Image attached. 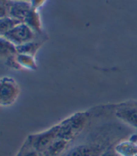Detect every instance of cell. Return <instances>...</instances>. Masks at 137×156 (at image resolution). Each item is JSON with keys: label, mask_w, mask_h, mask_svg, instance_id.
I'll use <instances>...</instances> for the list:
<instances>
[{"label": "cell", "mask_w": 137, "mask_h": 156, "mask_svg": "<svg viewBox=\"0 0 137 156\" xmlns=\"http://www.w3.org/2000/svg\"><path fill=\"white\" fill-rule=\"evenodd\" d=\"M87 122V114L80 112L66 119L59 124L58 138L70 141L85 126Z\"/></svg>", "instance_id": "1"}, {"label": "cell", "mask_w": 137, "mask_h": 156, "mask_svg": "<svg viewBox=\"0 0 137 156\" xmlns=\"http://www.w3.org/2000/svg\"><path fill=\"white\" fill-rule=\"evenodd\" d=\"M1 37L6 39L16 46L25 45L29 42L34 41L36 38V33L26 23H20L16 28L5 34Z\"/></svg>", "instance_id": "2"}, {"label": "cell", "mask_w": 137, "mask_h": 156, "mask_svg": "<svg viewBox=\"0 0 137 156\" xmlns=\"http://www.w3.org/2000/svg\"><path fill=\"white\" fill-rule=\"evenodd\" d=\"M59 124L52 126L47 130L37 134H33L27 137V141L39 152L43 153L55 140L58 138Z\"/></svg>", "instance_id": "3"}, {"label": "cell", "mask_w": 137, "mask_h": 156, "mask_svg": "<svg viewBox=\"0 0 137 156\" xmlns=\"http://www.w3.org/2000/svg\"><path fill=\"white\" fill-rule=\"evenodd\" d=\"M0 102L2 106H11L19 95V87L11 77H3L0 85Z\"/></svg>", "instance_id": "4"}, {"label": "cell", "mask_w": 137, "mask_h": 156, "mask_svg": "<svg viewBox=\"0 0 137 156\" xmlns=\"http://www.w3.org/2000/svg\"><path fill=\"white\" fill-rule=\"evenodd\" d=\"M116 117L133 128L137 129V102H126L116 109Z\"/></svg>", "instance_id": "5"}, {"label": "cell", "mask_w": 137, "mask_h": 156, "mask_svg": "<svg viewBox=\"0 0 137 156\" xmlns=\"http://www.w3.org/2000/svg\"><path fill=\"white\" fill-rule=\"evenodd\" d=\"M33 9V8L32 7L30 2L11 0L9 16L24 23L25 20L29 16Z\"/></svg>", "instance_id": "6"}, {"label": "cell", "mask_w": 137, "mask_h": 156, "mask_svg": "<svg viewBox=\"0 0 137 156\" xmlns=\"http://www.w3.org/2000/svg\"><path fill=\"white\" fill-rule=\"evenodd\" d=\"M104 151L103 147L98 144H82L69 149L62 156H100Z\"/></svg>", "instance_id": "7"}, {"label": "cell", "mask_w": 137, "mask_h": 156, "mask_svg": "<svg viewBox=\"0 0 137 156\" xmlns=\"http://www.w3.org/2000/svg\"><path fill=\"white\" fill-rule=\"evenodd\" d=\"M68 141L58 138L42 154L44 156H62L68 147Z\"/></svg>", "instance_id": "8"}, {"label": "cell", "mask_w": 137, "mask_h": 156, "mask_svg": "<svg viewBox=\"0 0 137 156\" xmlns=\"http://www.w3.org/2000/svg\"><path fill=\"white\" fill-rule=\"evenodd\" d=\"M121 156H136L137 145L131 142H124L115 147Z\"/></svg>", "instance_id": "9"}, {"label": "cell", "mask_w": 137, "mask_h": 156, "mask_svg": "<svg viewBox=\"0 0 137 156\" xmlns=\"http://www.w3.org/2000/svg\"><path fill=\"white\" fill-rule=\"evenodd\" d=\"M18 54L16 46L6 39L1 37V58L7 59L12 56Z\"/></svg>", "instance_id": "10"}, {"label": "cell", "mask_w": 137, "mask_h": 156, "mask_svg": "<svg viewBox=\"0 0 137 156\" xmlns=\"http://www.w3.org/2000/svg\"><path fill=\"white\" fill-rule=\"evenodd\" d=\"M41 45H42V42L34 41L29 42V43H27L23 46H16V49H17V52L19 54H24V55H29L33 57L36 54L38 50L40 49Z\"/></svg>", "instance_id": "11"}, {"label": "cell", "mask_w": 137, "mask_h": 156, "mask_svg": "<svg viewBox=\"0 0 137 156\" xmlns=\"http://www.w3.org/2000/svg\"><path fill=\"white\" fill-rule=\"evenodd\" d=\"M24 23H26L27 25H28L36 34L37 33L38 34H40L41 33L40 18V16H39L38 12H37V9H32V11L30 12L29 16L25 20Z\"/></svg>", "instance_id": "12"}, {"label": "cell", "mask_w": 137, "mask_h": 156, "mask_svg": "<svg viewBox=\"0 0 137 156\" xmlns=\"http://www.w3.org/2000/svg\"><path fill=\"white\" fill-rule=\"evenodd\" d=\"M20 23H21L18 20L12 18L10 16L0 18V33H1V35H4L5 34L10 31L11 29L16 28Z\"/></svg>", "instance_id": "13"}, {"label": "cell", "mask_w": 137, "mask_h": 156, "mask_svg": "<svg viewBox=\"0 0 137 156\" xmlns=\"http://www.w3.org/2000/svg\"><path fill=\"white\" fill-rule=\"evenodd\" d=\"M16 61L18 62L21 67H25L27 69H36V64L34 62L33 57L29 55H24V54H17L16 55Z\"/></svg>", "instance_id": "14"}, {"label": "cell", "mask_w": 137, "mask_h": 156, "mask_svg": "<svg viewBox=\"0 0 137 156\" xmlns=\"http://www.w3.org/2000/svg\"><path fill=\"white\" fill-rule=\"evenodd\" d=\"M16 156H44L43 154L39 152L33 147L28 141H26Z\"/></svg>", "instance_id": "15"}, {"label": "cell", "mask_w": 137, "mask_h": 156, "mask_svg": "<svg viewBox=\"0 0 137 156\" xmlns=\"http://www.w3.org/2000/svg\"><path fill=\"white\" fill-rule=\"evenodd\" d=\"M11 0H0V18L9 16Z\"/></svg>", "instance_id": "16"}, {"label": "cell", "mask_w": 137, "mask_h": 156, "mask_svg": "<svg viewBox=\"0 0 137 156\" xmlns=\"http://www.w3.org/2000/svg\"><path fill=\"white\" fill-rule=\"evenodd\" d=\"M100 156H121L117 152L115 147H110L105 149V151L103 152Z\"/></svg>", "instance_id": "17"}, {"label": "cell", "mask_w": 137, "mask_h": 156, "mask_svg": "<svg viewBox=\"0 0 137 156\" xmlns=\"http://www.w3.org/2000/svg\"><path fill=\"white\" fill-rule=\"evenodd\" d=\"M46 0H31L30 1V4L32 5V7L33 9H38L40 6H42V5L45 3Z\"/></svg>", "instance_id": "18"}, {"label": "cell", "mask_w": 137, "mask_h": 156, "mask_svg": "<svg viewBox=\"0 0 137 156\" xmlns=\"http://www.w3.org/2000/svg\"><path fill=\"white\" fill-rule=\"evenodd\" d=\"M13 1H26V2H30L31 0H13Z\"/></svg>", "instance_id": "19"}]
</instances>
